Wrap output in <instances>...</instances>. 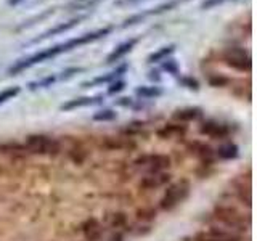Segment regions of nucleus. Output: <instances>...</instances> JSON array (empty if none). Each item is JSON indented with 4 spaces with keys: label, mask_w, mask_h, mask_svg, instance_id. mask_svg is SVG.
I'll list each match as a JSON object with an SVG mask.
<instances>
[{
    "label": "nucleus",
    "mask_w": 257,
    "mask_h": 241,
    "mask_svg": "<svg viewBox=\"0 0 257 241\" xmlns=\"http://www.w3.org/2000/svg\"><path fill=\"white\" fill-rule=\"evenodd\" d=\"M225 2H230V0H203V4H201V10H211V8L219 7Z\"/></svg>",
    "instance_id": "nucleus-30"
},
{
    "label": "nucleus",
    "mask_w": 257,
    "mask_h": 241,
    "mask_svg": "<svg viewBox=\"0 0 257 241\" xmlns=\"http://www.w3.org/2000/svg\"><path fill=\"white\" fill-rule=\"evenodd\" d=\"M187 132V127L182 126V124H169L164 126L163 129H159L158 135L161 139H172V137H180Z\"/></svg>",
    "instance_id": "nucleus-19"
},
{
    "label": "nucleus",
    "mask_w": 257,
    "mask_h": 241,
    "mask_svg": "<svg viewBox=\"0 0 257 241\" xmlns=\"http://www.w3.org/2000/svg\"><path fill=\"white\" fill-rule=\"evenodd\" d=\"M101 147L106 148L109 151H122V150H132L137 145L135 142H132L128 137H106L101 142Z\"/></svg>",
    "instance_id": "nucleus-13"
},
{
    "label": "nucleus",
    "mask_w": 257,
    "mask_h": 241,
    "mask_svg": "<svg viewBox=\"0 0 257 241\" xmlns=\"http://www.w3.org/2000/svg\"><path fill=\"white\" fill-rule=\"evenodd\" d=\"M156 217V211H147V209H143V211H139V219H155Z\"/></svg>",
    "instance_id": "nucleus-33"
},
{
    "label": "nucleus",
    "mask_w": 257,
    "mask_h": 241,
    "mask_svg": "<svg viewBox=\"0 0 257 241\" xmlns=\"http://www.w3.org/2000/svg\"><path fill=\"white\" fill-rule=\"evenodd\" d=\"M112 28L108 26V28H103V29H96L93 32H87V34H82V36H77L74 39H69L66 42H61V44H56L50 48H45V50H40L34 55L28 56V58H21L18 60L15 64H12L10 68H8V74L10 76H16L23 72L24 69H28L31 66H34V64H39V63H44V61H48L55 58V56H58L61 53H66V52H71L74 50V48L80 47V45H87V44H92L95 40H100L103 37H106L108 34H111Z\"/></svg>",
    "instance_id": "nucleus-1"
},
{
    "label": "nucleus",
    "mask_w": 257,
    "mask_h": 241,
    "mask_svg": "<svg viewBox=\"0 0 257 241\" xmlns=\"http://www.w3.org/2000/svg\"><path fill=\"white\" fill-rule=\"evenodd\" d=\"M214 217L219 220L223 227H227V230L239 233L246 231L251 220L244 219L243 212H239L236 207H233L230 204H215L214 207Z\"/></svg>",
    "instance_id": "nucleus-2"
},
{
    "label": "nucleus",
    "mask_w": 257,
    "mask_h": 241,
    "mask_svg": "<svg viewBox=\"0 0 257 241\" xmlns=\"http://www.w3.org/2000/svg\"><path fill=\"white\" fill-rule=\"evenodd\" d=\"M108 241H124V236L120 235V233H114V235H112Z\"/></svg>",
    "instance_id": "nucleus-36"
},
{
    "label": "nucleus",
    "mask_w": 257,
    "mask_h": 241,
    "mask_svg": "<svg viewBox=\"0 0 257 241\" xmlns=\"http://www.w3.org/2000/svg\"><path fill=\"white\" fill-rule=\"evenodd\" d=\"M7 2H8V5H18V4L24 2V0H7Z\"/></svg>",
    "instance_id": "nucleus-37"
},
{
    "label": "nucleus",
    "mask_w": 257,
    "mask_h": 241,
    "mask_svg": "<svg viewBox=\"0 0 257 241\" xmlns=\"http://www.w3.org/2000/svg\"><path fill=\"white\" fill-rule=\"evenodd\" d=\"M140 2H147V0H116V7H128V5H137Z\"/></svg>",
    "instance_id": "nucleus-32"
},
{
    "label": "nucleus",
    "mask_w": 257,
    "mask_h": 241,
    "mask_svg": "<svg viewBox=\"0 0 257 241\" xmlns=\"http://www.w3.org/2000/svg\"><path fill=\"white\" fill-rule=\"evenodd\" d=\"M117 117V112L114 109H100L93 114V120L96 123H109V120H114Z\"/></svg>",
    "instance_id": "nucleus-23"
},
{
    "label": "nucleus",
    "mask_w": 257,
    "mask_h": 241,
    "mask_svg": "<svg viewBox=\"0 0 257 241\" xmlns=\"http://www.w3.org/2000/svg\"><path fill=\"white\" fill-rule=\"evenodd\" d=\"M80 228H82V233L87 241H98L103 235V227L96 219H87L80 225Z\"/></svg>",
    "instance_id": "nucleus-14"
},
{
    "label": "nucleus",
    "mask_w": 257,
    "mask_h": 241,
    "mask_svg": "<svg viewBox=\"0 0 257 241\" xmlns=\"http://www.w3.org/2000/svg\"><path fill=\"white\" fill-rule=\"evenodd\" d=\"M199 134L211 137V139H225V137H228L230 129H228V126L219 123V120L209 119L199 126Z\"/></svg>",
    "instance_id": "nucleus-9"
},
{
    "label": "nucleus",
    "mask_w": 257,
    "mask_h": 241,
    "mask_svg": "<svg viewBox=\"0 0 257 241\" xmlns=\"http://www.w3.org/2000/svg\"><path fill=\"white\" fill-rule=\"evenodd\" d=\"M209 84L212 87H225L230 84V79L222 74H211L209 76Z\"/></svg>",
    "instance_id": "nucleus-27"
},
{
    "label": "nucleus",
    "mask_w": 257,
    "mask_h": 241,
    "mask_svg": "<svg viewBox=\"0 0 257 241\" xmlns=\"http://www.w3.org/2000/svg\"><path fill=\"white\" fill-rule=\"evenodd\" d=\"M82 20H85V16H77V18H72V20H69L68 23L56 24L55 28H52V29L45 31L42 36H39V37H36V39H32V40H31V44L42 42V40H45V39H48V37H53V36H58V34H61V32H66V31H69V29H72V28H76L77 24H79L80 21H82Z\"/></svg>",
    "instance_id": "nucleus-10"
},
{
    "label": "nucleus",
    "mask_w": 257,
    "mask_h": 241,
    "mask_svg": "<svg viewBox=\"0 0 257 241\" xmlns=\"http://www.w3.org/2000/svg\"><path fill=\"white\" fill-rule=\"evenodd\" d=\"M169 182H171V174L166 172V171L148 172L145 177H142L139 187L142 190H158V188L166 187Z\"/></svg>",
    "instance_id": "nucleus-8"
},
{
    "label": "nucleus",
    "mask_w": 257,
    "mask_h": 241,
    "mask_svg": "<svg viewBox=\"0 0 257 241\" xmlns=\"http://www.w3.org/2000/svg\"><path fill=\"white\" fill-rule=\"evenodd\" d=\"M148 77H150L151 80H155V82H159V80H161V76H159V71H158V69L150 71V72H148Z\"/></svg>",
    "instance_id": "nucleus-34"
},
{
    "label": "nucleus",
    "mask_w": 257,
    "mask_h": 241,
    "mask_svg": "<svg viewBox=\"0 0 257 241\" xmlns=\"http://www.w3.org/2000/svg\"><path fill=\"white\" fill-rule=\"evenodd\" d=\"M26 148L31 153H34V155L55 156V155H58V151H60V142L42 134L29 135L26 139Z\"/></svg>",
    "instance_id": "nucleus-3"
},
{
    "label": "nucleus",
    "mask_w": 257,
    "mask_h": 241,
    "mask_svg": "<svg viewBox=\"0 0 257 241\" xmlns=\"http://www.w3.org/2000/svg\"><path fill=\"white\" fill-rule=\"evenodd\" d=\"M163 69L167 72V74H172V76H179V71H180L179 64H177V61L172 60V58L164 60V63H163Z\"/></svg>",
    "instance_id": "nucleus-26"
},
{
    "label": "nucleus",
    "mask_w": 257,
    "mask_h": 241,
    "mask_svg": "<svg viewBox=\"0 0 257 241\" xmlns=\"http://www.w3.org/2000/svg\"><path fill=\"white\" fill-rule=\"evenodd\" d=\"M190 187L187 182H177L169 185L163 198L159 199V207L163 211H171L175 206H179L182 201L188 196Z\"/></svg>",
    "instance_id": "nucleus-5"
},
{
    "label": "nucleus",
    "mask_w": 257,
    "mask_h": 241,
    "mask_svg": "<svg viewBox=\"0 0 257 241\" xmlns=\"http://www.w3.org/2000/svg\"><path fill=\"white\" fill-rule=\"evenodd\" d=\"M235 195L238 196V199L241 203H244L246 206H251V187H249V183L244 185V182L241 183H235Z\"/></svg>",
    "instance_id": "nucleus-21"
},
{
    "label": "nucleus",
    "mask_w": 257,
    "mask_h": 241,
    "mask_svg": "<svg viewBox=\"0 0 257 241\" xmlns=\"http://www.w3.org/2000/svg\"><path fill=\"white\" fill-rule=\"evenodd\" d=\"M84 69L82 68H68V69H64L61 72V76H58V79H64V80H68L71 79L74 74H77V72H82Z\"/></svg>",
    "instance_id": "nucleus-31"
},
{
    "label": "nucleus",
    "mask_w": 257,
    "mask_h": 241,
    "mask_svg": "<svg viewBox=\"0 0 257 241\" xmlns=\"http://www.w3.org/2000/svg\"><path fill=\"white\" fill-rule=\"evenodd\" d=\"M137 42H139V39H128L125 40V42H122L120 45H117L114 50H112L109 55H108V58H106V64H112V63H116L119 61L120 58H124V56L127 53H131L132 52V48L137 45Z\"/></svg>",
    "instance_id": "nucleus-15"
},
{
    "label": "nucleus",
    "mask_w": 257,
    "mask_h": 241,
    "mask_svg": "<svg viewBox=\"0 0 257 241\" xmlns=\"http://www.w3.org/2000/svg\"><path fill=\"white\" fill-rule=\"evenodd\" d=\"M177 5H180V4H185V2H188V0H175Z\"/></svg>",
    "instance_id": "nucleus-38"
},
{
    "label": "nucleus",
    "mask_w": 257,
    "mask_h": 241,
    "mask_svg": "<svg viewBox=\"0 0 257 241\" xmlns=\"http://www.w3.org/2000/svg\"><path fill=\"white\" fill-rule=\"evenodd\" d=\"M127 69H128L127 63H124V64H120V66H117L116 69H112L111 72H108V74L95 77L93 80H88V82H82V87L88 88V87H96V85H101V84H111V82H114V80H117L122 74H125Z\"/></svg>",
    "instance_id": "nucleus-12"
},
{
    "label": "nucleus",
    "mask_w": 257,
    "mask_h": 241,
    "mask_svg": "<svg viewBox=\"0 0 257 241\" xmlns=\"http://www.w3.org/2000/svg\"><path fill=\"white\" fill-rule=\"evenodd\" d=\"M175 52V45L174 44H171V45H166V47H161L159 50H156L155 53H151L150 56H148V63H159V61H164V60H167L169 56H171L172 53Z\"/></svg>",
    "instance_id": "nucleus-20"
},
{
    "label": "nucleus",
    "mask_w": 257,
    "mask_h": 241,
    "mask_svg": "<svg viewBox=\"0 0 257 241\" xmlns=\"http://www.w3.org/2000/svg\"><path fill=\"white\" fill-rule=\"evenodd\" d=\"M104 101L103 95H96V96H80V98H72L66 103H63L60 109L61 111H72L77 108H85V106H93V104H100Z\"/></svg>",
    "instance_id": "nucleus-11"
},
{
    "label": "nucleus",
    "mask_w": 257,
    "mask_h": 241,
    "mask_svg": "<svg viewBox=\"0 0 257 241\" xmlns=\"http://www.w3.org/2000/svg\"><path fill=\"white\" fill-rule=\"evenodd\" d=\"M191 239L193 241H243V238L238 233L225 228H217V227L198 231Z\"/></svg>",
    "instance_id": "nucleus-6"
},
{
    "label": "nucleus",
    "mask_w": 257,
    "mask_h": 241,
    "mask_svg": "<svg viewBox=\"0 0 257 241\" xmlns=\"http://www.w3.org/2000/svg\"><path fill=\"white\" fill-rule=\"evenodd\" d=\"M203 116V109L196 108V106H191V108H183V109H177L172 117L179 123H193V120L199 119Z\"/></svg>",
    "instance_id": "nucleus-16"
},
{
    "label": "nucleus",
    "mask_w": 257,
    "mask_h": 241,
    "mask_svg": "<svg viewBox=\"0 0 257 241\" xmlns=\"http://www.w3.org/2000/svg\"><path fill=\"white\" fill-rule=\"evenodd\" d=\"M135 93L137 96H140L142 100H153L163 95L164 90L158 85H142V87H137Z\"/></svg>",
    "instance_id": "nucleus-17"
},
{
    "label": "nucleus",
    "mask_w": 257,
    "mask_h": 241,
    "mask_svg": "<svg viewBox=\"0 0 257 241\" xmlns=\"http://www.w3.org/2000/svg\"><path fill=\"white\" fill-rule=\"evenodd\" d=\"M101 0H72V2L68 5V10L69 12H74V10H87V8H92L96 4H100Z\"/></svg>",
    "instance_id": "nucleus-22"
},
{
    "label": "nucleus",
    "mask_w": 257,
    "mask_h": 241,
    "mask_svg": "<svg viewBox=\"0 0 257 241\" xmlns=\"http://www.w3.org/2000/svg\"><path fill=\"white\" fill-rule=\"evenodd\" d=\"M179 84L185 88H190V90H198L199 88V84H198V80L196 79H193L190 76H183L179 79Z\"/></svg>",
    "instance_id": "nucleus-28"
},
{
    "label": "nucleus",
    "mask_w": 257,
    "mask_h": 241,
    "mask_svg": "<svg viewBox=\"0 0 257 241\" xmlns=\"http://www.w3.org/2000/svg\"><path fill=\"white\" fill-rule=\"evenodd\" d=\"M215 151H217V158H220L223 161L235 159L239 155V150H238V147L235 143H223Z\"/></svg>",
    "instance_id": "nucleus-18"
},
{
    "label": "nucleus",
    "mask_w": 257,
    "mask_h": 241,
    "mask_svg": "<svg viewBox=\"0 0 257 241\" xmlns=\"http://www.w3.org/2000/svg\"><path fill=\"white\" fill-rule=\"evenodd\" d=\"M56 80H58V76H47V77H44V79H40V80H37V82H31L29 84V88L31 90H36V88H47V87H52Z\"/></svg>",
    "instance_id": "nucleus-24"
},
{
    "label": "nucleus",
    "mask_w": 257,
    "mask_h": 241,
    "mask_svg": "<svg viewBox=\"0 0 257 241\" xmlns=\"http://www.w3.org/2000/svg\"><path fill=\"white\" fill-rule=\"evenodd\" d=\"M117 104H119V106H132V98H127V96H125V98H120V100H117Z\"/></svg>",
    "instance_id": "nucleus-35"
},
{
    "label": "nucleus",
    "mask_w": 257,
    "mask_h": 241,
    "mask_svg": "<svg viewBox=\"0 0 257 241\" xmlns=\"http://www.w3.org/2000/svg\"><path fill=\"white\" fill-rule=\"evenodd\" d=\"M222 60L227 66L241 72H249L252 68L251 55L241 47H227L222 52Z\"/></svg>",
    "instance_id": "nucleus-4"
},
{
    "label": "nucleus",
    "mask_w": 257,
    "mask_h": 241,
    "mask_svg": "<svg viewBox=\"0 0 257 241\" xmlns=\"http://www.w3.org/2000/svg\"><path fill=\"white\" fill-rule=\"evenodd\" d=\"M135 166L148 172H161L171 166V158L166 155H145L135 161Z\"/></svg>",
    "instance_id": "nucleus-7"
},
{
    "label": "nucleus",
    "mask_w": 257,
    "mask_h": 241,
    "mask_svg": "<svg viewBox=\"0 0 257 241\" xmlns=\"http://www.w3.org/2000/svg\"><path fill=\"white\" fill-rule=\"evenodd\" d=\"M20 92H21V88H20L18 85L5 88V90H2V92H0V104H4L5 101H8V100L15 98V96L18 95Z\"/></svg>",
    "instance_id": "nucleus-25"
},
{
    "label": "nucleus",
    "mask_w": 257,
    "mask_h": 241,
    "mask_svg": "<svg viewBox=\"0 0 257 241\" xmlns=\"http://www.w3.org/2000/svg\"><path fill=\"white\" fill-rule=\"evenodd\" d=\"M124 88H125V82H124V80L117 79V80H114V82L109 84V87H108V95H116L119 92H122Z\"/></svg>",
    "instance_id": "nucleus-29"
}]
</instances>
